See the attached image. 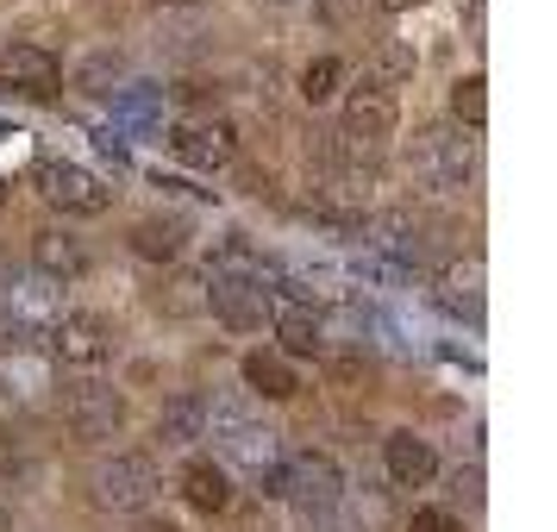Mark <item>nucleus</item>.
Masks as SVG:
<instances>
[{"mask_svg":"<svg viewBox=\"0 0 557 532\" xmlns=\"http://www.w3.org/2000/svg\"><path fill=\"white\" fill-rule=\"evenodd\" d=\"M201 432H207V401L195 388H182V395L163 401V413H157V438H163V445H195Z\"/></svg>","mask_w":557,"mask_h":532,"instance_id":"nucleus-13","label":"nucleus"},{"mask_svg":"<svg viewBox=\"0 0 557 532\" xmlns=\"http://www.w3.org/2000/svg\"><path fill=\"white\" fill-rule=\"evenodd\" d=\"M138 532H176V527H170V520H145Z\"/></svg>","mask_w":557,"mask_h":532,"instance_id":"nucleus-25","label":"nucleus"},{"mask_svg":"<svg viewBox=\"0 0 557 532\" xmlns=\"http://www.w3.org/2000/svg\"><path fill=\"white\" fill-rule=\"evenodd\" d=\"M338 88H345V63H338V57H313V63L301 70V101H307V107L332 101Z\"/></svg>","mask_w":557,"mask_h":532,"instance_id":"nucleus-20","label":"nucleus"},{"mask_svg":"<svg viewBox=\"0 0 557 532\" xmlns=\"http://www.w3.org/2000/svg\"><path fill=\"white\" fill-rule=\"evenodd\" d=\"M38 188H45L63 213H107V207H113V188H107L101 176H88L76 163H57V157L38 163Z\"/></svg>","mask_w":557,"mask_h":532,"instance_id":"nucleus-5","label":"nucleus"},{"mask_svg":"<svg viewBox=\"0 0 557 532\" xmlns=\"http://www.w3.org/2000/svg\"><path fill=\"white\" fill-rule=\"evenodd\" d=\"M176 157H188L195 170H226L232 157H238V132L226 126V120H188V126H176Z\"/></svg>","mask_w":557,"mask_h":532,"instance_id":"nucleus-8","label":"nucleus"},{"mask_svg":"<svg viewBox=\"0 0 557 532\" xmlns=\"http://www.w3.org/2000/svg\"><path fill=\"white\" fill-rule=\"evenodd\" d=\"M407 532H463V520H457V514H445V507H413Z\"/></svg>","mask_w":557,"mask_h":532,"instance_id":"nucleus-23","label":"nucleus"},{"mask_svg":"<svg viewBox=\"0 0 557 532\" xmlns=\"http://www.w3.org/2000/svg\"><path fill=\"white\" fill-rule=\"evenodd\" d=\"M182 495H188V507H201V514H220L232 502V477L213 457H188L182 463Z\"/></svg>","mask_w":557,"mask_h":532,"instance_id":"nucleus-12","label":"nucleus"},{"mask_svg":"<svg viewBox=\"0 0 557 532\" xmlns=\"http://www.w3.org/2000/svg\"><path fill=\"white\" fill-rule=\"evenodd\" d=\"M245 388L263 395V401H288V395L301 388V376H295V363L282 351H251L245 357Z\"/></svg>","mask_w":557,"mask_h":532,"instance_id":"nucleus-14","label":"nucleus"},{"mask_svg":"<svg viewBox=\"0 0 557 532\" xmlns=\"http://www.w3.org/2000/svg\"><path fill=\"white\" fill-rule=\"evenodd\" d=\"M163 7H195V0H163Z\"/></svg>","mask_w":557,"mask_h":532,"instance_id":"nucleus-27","label":"nucleus"},{"mask_svg":"<svg viewBox=\"0 0 557 532\" xmlns=\"http://www.w3.org/2000/svg\"><path fill=\"white\" fill-rule=\"evenodd\" d=\"M438 301H445V313L482 320V270H476V263H463V270H445V276H438Z\"/></svg>","mask_w":557,"mask_h":532,"instance_id":"nucleus-16","label":"nucleus"},{"mask_svg":"<svg viewBox=\"0 0 557 532\" xmlns=\"http://www.w3.org/2000/svg\"><path fill=\"white\" fill-rule=\"evenodd\" d=\"M370 7H382V13H407V7H420V0H370Z\"/></svg>","mask_w":557,"mask_h":532,"instance_id":"nucleus-24","label":"nucleus"},{"mask_svg":"<svg viewBox=\"0 0 557 532\" xmlns=\"http://www.w3.org/2000/svg\"><path fill=\"white\" fill-rule=\"evenodd\" d=\"M270 326H276V338H282V357H313L326 345V313L313 301H276Z\"/></svg>","mask_w":557,"mask_h":532,"instance_id":"nucleus-11","label":"nucleus"},{"mask_svg":"<svg viewBox=\"0 0 557 532\" xmlns=\"http://www.w3.org/2000/svg\"><path fill=\"white\" fill-rule=\"evenodd\" d=\"M0 532H13V514H7V507H0Z\"/></svg>","mask_w":557,"mask_h":532,"instance_id":"nucleus-26","label":"nucleus"},{"mask_svg":"<svg viewBox=\"0 0 557 532\" xmlns=\"http://www.w3.org/2000/svg\"><path fill=\"white\" fill-rule=\"evenodd\" d=\"M407 170H413V182H426V188H463L470 170H476V145L457 126H420L413 145H407Z\"/></svg>","mask_w":557,"mask_h":532,"instance_id":"nucleus-1","label":"nucleus"},{"mask_svg":"<svg viewBox=\"0 0 557 532\" xmlns=\"http://www.w3.org/2000/svg\"><path fill=\"white\" fill-rule=\"evenodd\" d=\"M101 507H120V514H138V507H151V495L163 488L157 482V463L145 451H126V457H113L101 470Z\"/></svg>","mask_w":557,"mask_h":532,"instance_id":"nucleus-6","label":"nucleus"},{"mask_svg":"<svg viewBox=\"0 0 557 532\" xmlns=\"http://www.w3.org/2000/svg\"><path fill=\"white\" fill-rule=\"evenodd\" d=\"M63 420H70V432H76L82 445H107V438H120V426H126V401L113 388H101V382H82V388H70V401H63Z\"/></svg>","mask_w":557,"mask_h":532,"instance_id":"nucleus-4","label":"nucleus"},{"mask_svg":"<svg viewBox=\"0 0 557 532\" xmlns=\"http://www.w3.org/2000/svg\"><path fill=\"white\" fill-rule=\"evenodd\" d=\"M338 138L351 157H376L388 138H395V95L382 88H351L345 95V113H338Z\"/></svg>","mask_w":557,"mask_h":532,"instance_id":"nucleus-3","label":"nucleus"},{"mask_svg":"<svg viewBox=\"0 0 557 532\" xmlns=\"http://www.w3.org/2000/svg\"><path fill=\"white\" fill-rule=\"evenodd\" d=\"M413 76V45H376L370 51V63H363V88H401V82Z\"/></svg>","mask_w":557,"mask_h":532,"instance_id":"nucleus-17","label":"nucleus"},{"mask_svg":"<svg viewBox=\"0 0 557 532\" xmlns=\"http://www.w3.org/2000/svg\"><path fill=\"white\" fill-rule=\"evenodd\" d=\"M182 220H138L132 226V251L145 257V263H170V257H182Z\"/></svg>","mask_w":557,"mask_h":532,"instance_id":"nucleus-15","label":"nucleus"},{"mask_svg":"<svg viewBox=\"0 0 557 532\" xmlns=\"http://www.w3.org/2000/svg\"><path fill=\"white\" fill-rule=\"evenodd\" d=\"M0 207H7V182H0Z\"/></svg>","mask_w":557,"mask_h":532,"instance_id":"nucleus-28","label":"nucleus"},{"mask_svg":"<svg viewBox=\"0 0 557 532\" xmlns=\"http://www.w3.org/2000/svg\"><path fill=\"white\" fill-rule=\"evenodd\" d=\"M276 488L295 507H307V514H332L345 502V470L326 451H295L288 463H276Z\"/></svg>","mask_w":557,"mask_h":532,"instance_id":"nucleus-2","label":"nucleus"},{"mask_svg":"<svg viewBox=\"0 0 557 532\" xmlns=\"http://www.w3.org/2000/svg\"><path fill=\"white\" fill-rule=\"evenodd\" d=\"M32 263L45 270V276H76L82 270V245L70 232H38L32 238Z\"/></svg>","mask_w":557,"mask_h":532,"instance_id":"nucleus-18","label":"nucleus"},{"mask_svg":"<svg viewBox=\"0 0 557 532\" xmlns=\"http://www.w3.org/2000/svg\"><path fill=\"white\" fill-rule=\"evenodd\" d=\"M451 113H457V120H463L470 132L488 120V101H482V76H457V82H451Z\"/></svg>","mask_w":557,"mask_h":532,"instance_id":"nucleus-21","label":"nucleus"},{"mask_svg":"<svg viewBox=\"0 0 557 532\" xmlns=\"http://www.w3.org/2000/svg\"><path fill=\"white\" fill-rule=\"evenodd\" d=\"M26 470H32V457H26V445H20V432L0 426V482H20Z\"/></svg>","mask_w":557,"mask_h":532,"instance_id":"nucleus-22","label":"nucleus"},{"mask_svg":"<svg viewBox=\"0 0 557 532\" xmlns=\"http://www.w3.org/2000/svg\"><path fill=\"white\" fill-rule=\"evenodd\" d=\"M382 463H388V477L401 482V488H426L432 477H438V451H432V438H420V432H388L382 438Z\"/></svg>","mask_w":557,"mask_h":532,"instance_id":"nucleus-10","label":"nucleus"},{"mask_svg":"<svg viewBox=\"0 0 557 532\" xmlns=\"http://www.w3.org/2000/svg\"><path fill=\"white\" fill-rule=\"evenodd\" d=\"M0 82L20 88V95H57L63 63H57L45 45H7V51H0Z\"/></svg>","mask_w":557,"mask_h":532,"instance_id":"nucleus-9","label":"nucleus"},{"mask_svg":"<svg viewBox=\"0 0 557 532\" xmlns=\"http://www.w3.org/2000/svg\"><path fill=\"white\" fill-rule=\"evenodd\" d=\"M157 113H163V88H151V82L113 88V120H126V126H151Z\"/></svg>","mask_w":557,"mask_h":532,"instance_id":"nucleus-19","label":"nucleus"},{"mask_svg":"<svg viewBox=\"0 0 557 532\" xmlns=\"http://www.w3.org/2000/svg\"><path fill=\"white\" fill-rule=\"evenodd\" d=\"M51 351L63 357V363H107L113 357V326H107L101 313H63L51 332Z\"/></svg>","mask_w":557,"mask_h":532,"instance_id":"nucleus-7","label":"nucleus"}]
</instances>
